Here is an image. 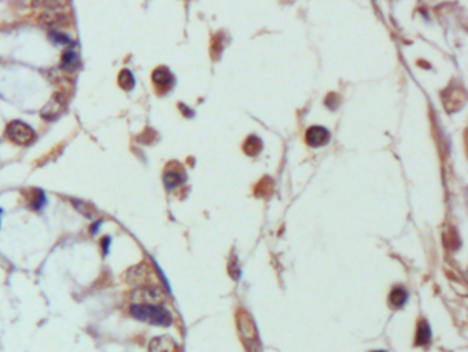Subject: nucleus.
I'll return each mask as SVG.
<instances>
[{
  "label": "nucleus",
  "mask_w": 468,
  "mask_h": 352,
  "mask_svg": "<svg viewBox=\"0 0 468 352\" xmlns=\"http://www.w3.org/2000/svg\"><path fill=\"white\" fill-rule=\"evenodd\" d=\"M130 315L140 322L155 326H171L173 316L169 311L160 304H133L130 305Z\"/></svg>",
  "instance_id": "nucleus-1"
},
{
  "label": "nucleus",
  "mask_w": 468,
  "mask_h": 352,
  "mask_svg": "<svg viewBox=\"0 0 468 352\" xmlns=\"http://www.w3.org/2000/svg\"><path fill=\"white\" fill-rule=\"evenodd\" d=\"M6 134L10 141H12L14 143L21 144V146H26L30 144L35 141L36 134L35 130L30 126H28L24 121H11L6 128Z\"/></svg>",
  "instance_id": "nucleus-2"
},
{
  "label": "nucleus",
  "mask_w": 468,
  "mask_h": 352,
  "mask_svg": "<svg viewBox=\"0 0 468 352\" xmlns=\"http://www.w3.org/2000/svg\"><path fill=\"white\" fill-rule=\"evenodd\" d=\"M130 296L135 304H161L164 300L160 289L153 286H137Z\"/></svg>",
  "instance_id": "nucleus-3"
},
{
  "label": "nucleus",
  "mask_w": 468,
  "mask_h": 352,
  "mask_svg": "<svg viewBox=\"0 0 468 352\" xmlns=\"http://www.w3.org/2000/svg\"><path fill=\"white\" fill-rule=\"evenodd\" d=\"M63 108H65V99H63V96L62 95H54L51 98V101L48 102L47 105L43 108L42 110V117L46 120H55L58 116H59L62 112H63Z\"/></svg>",
  "instance_id": "nucleus-4"
},
{
  "label": "nucleus",
  "mask_w": 468,
  "mask_h": 352,
  "mask_svg": "<svg viewBox=\"0 0 468 352\" xmlns=\"http://www.w3.org/2000/svg\"><path fill=\"white\" fill-rule=\"evenodd\" d=\"M330 141V132L323 127H312L306 132V142L312 147H320L328 143Z\"/></svg>",
  "instance_id": "nucleus-5"
},
{
  "label": "nucleus",
  "mask_w": 468,
  "mask_h": 352,
  "mask_svg": "<svg viewBox=\"0 0 468 352\" xmlns=\"http://www.w3.org/2000/svg\"><path fill=\"white\" fill-rule=\"evenodd\" d=\"M177 347L172 337L169 336H158L154 337L148 344L150 352H176Z\"/></svg>",
  "instance_id": "nucleus-6"
},
{
  "label": "nucleus",
  "mask_w": 468,
  "mask_h": 352,
  "mask_svg": "<svg viewBox=\"0 0 468 352\" xmlns=\"http://www.w3.org/2000/svg\"><path fill=\"white\" fill-rule=\"evenodd\" d=\"M146 274H147L146 266H144V264H137L135 267H130V269L125 273V281H126L129 285H132V286H139V285H142L143 282H144Z\"/></svg>",
  "instance_id": "nucleus-7"
},
{
  "label": "nucleus",
  "mask_w": 468,
  "mask_h": 352,
  "mask_svg": "<svg viewBox=\"0 0 468 352\" xmlns=\"http://www.w3.org/2000/svg\"><path fill=\"white\" fill-rule=\"evenodd\" d=\"M237 323H239V329H240V333L246 337V339H249V340H253L257 337V332H255V326L253 321H251V318H250L246 312H242L240 315H239V319H237Z\"/></svg>",
  "instance_id": "nucleus-8"
},
{
  "label": "nucleus",
  "mask_w": 468,
  "mask_h": 352,
  "mask_svg": "<svg viewBox=\"0 0 468 352\" xmlns=\"http://www.w3.org/2000/svg\"><path fill=\"white\" fill-rule=\"evenodd\" d=\"M153 81L160 88H169L173 84V74L166 68H158L153 73Z\"/></svg>",
  "instance_id": "nucleus-9"
},
{
  "label": "nucleus",
  "mask_w": 468,
  "mask_h": 352,
  "mask_svg": "<svg viewBox=\"0 0 468 352\" xmlns=\"http://www.w3.org/2000/svg\"><path fill=\"white\" fill-rule=\"evenodd\" d=\"M408 300V293L404 287H394L389 296V303L393 308H401Z\"/></svg>",
  "instance_id": "nucleus-10"
},
{
  "label": "nucleus",
  "mask_w": 468,
  "mask_h": 352,
  "mask_svg": "<svg viewBox=\"0 0 468 352\" xmlns=\"http://www.w3.org/2000/svg\"><path fill=\"white\" fill-rule=\"evenodd\" d=\"M431 340V330L426 321H420L416 330V346H426Z\"/></svg>",
  "instance_id": "nucleus-11"
},
{
  "label": "nucleus",
  "mask_w": 468,
  "mask_h": 352,
  "mask_svg": "<svg viewBox=\"0 0 468 352\" xmlns=\"http://www.w3.org/2000/svg\"><path fill=\"white\" fill-rule=\"evenodd\" d=\"M184 182V176L177 171H169V172L165 173V176H164V183L165 186L171 190V189H175V187H177Z\"/></svg>",
  "instance_id": "nucleus-12"
},
{
  "label": "nucleus",
  "mask_w": 468,
  "mask_h": 352,
  "mask_svg": "<svg viewBox=\"0 0 468 352\" xmlns=\"http://www.w3.org/2000/svg\"><path fill=\"white\" fill-rule=\"evenodd\" d=\"M66 0H33V6L37 8H47V10H55L65 6Z\"/></svg>",
  "instance_id": "nucleus-13"
},
{
  "label": "nucleus",
  "mask_w": 468,
  "mask_h": 352,
  "mask_svg": "<svg viewBox=\"0 0 468 352\" xmlns=\"http://www.w3.org/2000/svg\"><path fill=\"white\" fill-rule=\"evenodd\" d=\"M118 84L124 88V90L129 91L133 88V85H135V78H133V74L128 70V69H124L122 72L119 73V77H118Z\"/></svg>",
  "instance_id": "nucleus-14"
},
{
  "label": "nucleus",
  "mask_w": 468,
  "mask_h": 352,
  "mask_svg": "<svg viewBox=\"0 0 468 352\" xmlns=\"http://www.w3.org/2000/svg\"><path fill=\"white\" fill-rule=\"evenodd\" d=\"M244 150H246L247 154L255 155L261 150V141L257 137H250L249 139L246 141Z\"/></svg>",
  "instance_id": "nucleus-15"
},
{
  "label": "nucleus",
  "mask_w": 468,
  "mask_h": 352,
  "mask_svg": "<svg viewBox=\"0 0 468 352\" xmlns=\"http://www.w3.org/2000/svg\"><path fill=\"white\" fill-rule=\"evenodd\" d=\"M76 61H77L76 54H74L73 51H67V53H65L63 57H62L60 68H62V69H66V70H67V69H71L73 66L76 65Z\"/></svg>",
  "instance_id": "nucleus-16"
},
{
  "label": "nucleus",
  "mask_w": 468,
  "mask_h": 352,
  "mask_svg": "<svg viewBox=\"0 0 468 352\" xmlns=\"http://www.w3.org/2000/svg\"><path fill=\"white\" fill-rule=\"evenodd\" d=\"M71 204L74 205V208L77 209V212H80L81 215L85 217H92V212L89 211V205L84 201H77V200H71Z\"/></svg>",
  "instance_id": "nucleus-17"
},
{
  "label": "nucleus",
  "mask_w": 468,
  "mask_h": 352,
  "mask_svg": "<svg viewBox=\"0 0 468 352\" xmlns=\"http://www.w3.org/2000/svg\"><path fill=\"white\" fill-rule=\"evenodd\" d=\"M46 204V194L42 190L36 191V196L33 197V204H32V208L35 211H40Z\"/></svg>",
  "instance_id": "nucleus-18"
},
{
  "label": "nucleus",
  "mask_w": 468,
  "mask_h": 352,
  "mask_svg": "<svg viewBox=\"0 0 468 352\" xmlns=\"http://www.w3.org/2000/svg\"><path fill=\"white\" fill-rule=\"evenodd\" d=\"M50 39H51L54 43H58V44H67V43L70 42L69 37L63 35V33H60V32H51V33H50Z\"/></svg>",
  "instance_id": "nucleus-19"
},
{
  "label": "nucleus",
  "mask_w": 468,
  "mask_h": 352,
  "mask_svg": "<svg viewBox=\"0 0 468 352\" xmlns=\"http://www.w3.org/2000/svg\"><path fill=\"white\" fill-rule=\"evenodd\" d=\"M110 245H112V238H110L109 235H105V237L101 239V248L102 252H103V256H107Z\"/></svg>",
  "instance_id": "nucleus-20"
},
{
  "label": "nucleus",
  "mask_w": 468,
  "mask_h": 352,
  "mask_svg": "<svg viewBox=\"0 0 468 352\" xmlns=\"http://www.w3.org/2000/svg\"><path fill=\"white\" fill-rule=\"evenodd\" d=\"M101 224H102V219H99V220H96L95 223H92V224H91V227H89V231H91L92 235H95V234L98 233V230H99Z\"/></svg>",
  "instance_id": "nucleus-21"
},
{
  "label": "nucleus",
  "mask_w": 468,
  "mask_h": 352,
  "mask_svg": "<svg viewBox=\"0 0 468 352\" xmlns=\"http://www.w3.org/2000/svg\"><path fill=\"white\" fill-rule=\"evenodd\" d=\"M375 352H383V351H375Z\"/></svg>",
  "instance_id": "nucleus-22"
}]
</instances>
